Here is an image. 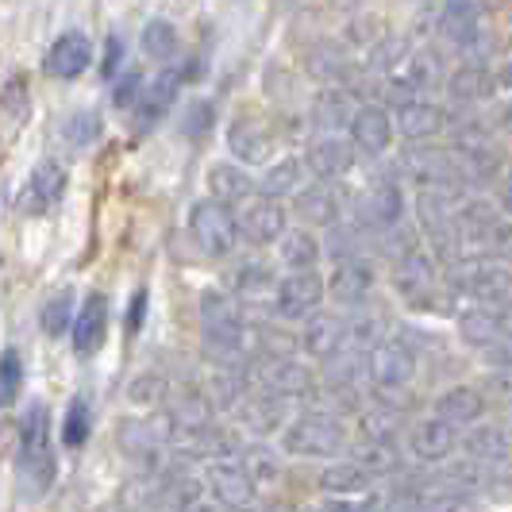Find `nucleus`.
I'll list each match as a JSON object with an SVG mask.
<instances>
[{
  "mask_svg": "<svg viewBox=\"0 0 512 512\" xmlns=\"http://www.w3.org/2000/svg\"><path fill=\"white\" fill-rule=\"evenodd\" d=\"M370 482H374V474L359 462H335L320 474L324 493H362V489H370Z\"/></svg>",
  "mask_w": 512,
  "mask_h": 512,
  "instance_id": "nucleus-34",
  "label": "nucleus"
},
{
  "mask_svg": "<svg viewBox=\"0 0 512 512\" xmlns=\"http://www.w3.org/2000/svg\"><path fill=\"white\" fill-rule=\"evenodd\" d=\"M139 85H143V81H139V74H128L120 85H116V89H112V104H116V108H128V104H135V97H139Z\"/></svg>",
  "mask_w": 512,
  "mask_h": 512,
  "instance_id": "nucleus-49",
  "label": "nucleus"
},
{
  "mask_svg": "<svg viewBox=\"0 0 512 512\" xmlns=\"http://www.w3.org/2000/svg\"><path fill=\"white\" fill-rule=\"evenodd\" d=\"M39 324L47 335H66V328L74 324V289H58L39 312Z\"/></svg>",
  "mask_w": 512,
  "mask_h": 512,
  "instance_id": "nucleus-37",
  "label": "nucleus"
},
{
  "mask_svg": "<svg viewBox=\"0 0 512 512\" xmlns=\"http://www.w3.org/2000/svg\"><path fill=\"white\" fill-rule=\"evenodd\" d=\"M16 443H20V482H24L35 497L47 493L54 482V447H51V412L47 405H31L16 424Z\"/></svg>",
  "mask_w": 512,
  "mask_h": 512,
  "instance_id": "nucleus-1",
  "label": "nucleus"
},
{
  "mask_svg": "<svg viewBox=\"0 0 512 512\" xmlns=\"http://www.w3.org/2000/svg\"><path fill=\"white\" fill-rule=\"evenodd\" d=\"M405 216V197L393 181H374L359 201H355V224L370 231H385V228H397Z\"/></svg>",
  "mask_w": 512,
  "mask_h": 512,
  "instance_id": "nucleus-13",
  "label": "nucleus"
},
{
  "mask_svg": "<svg viewBox=\"0 0 512 512\" xmlns=\"http://www.w3.org/2000/svg\"><path fill=\"white\" fill-rule=\"evenodd\" d=\"M347 343H351V328L343 324V316H332V312H308L305 316L301 347L312 359H332Z\"/></svg>",
  "mask_w": 512,
  "mask_h": 512,
  "instance_id": "nucleus-16",
  "label": "nucleus"
},
{
  "mask_svg": "<svg viewBox=\"0 0 512 512\" xmlns=\"http://www.w3.org/2000/svg\"><path fill=\"white\" fill-rule=\"evenodd\" d=\"M247 470H251V478H274V474H278V462H274V455H270V451H266V447H251V451H247Z\"/></svg>",
  "mask_w": 512,
  "mask_h": 512,
  "instance_id": "nucleus-47",
  "label": "nucleus"
},
{
  "mask_svg": "<svg viewBox=\"0 0 512 512\" xmlns=\"http://www.w3.org/2000/svg\"><path fill=\"white\" fill-rule=\"evenodd\" d=\"M205 482H208V489H212V497H216L220 505H228V509H247V505L255 501L258 482L251 478L247 462L239 459V455H212Z\"/></svg>",
  "mask_w": 512,
  "mask_h": 512,
  "instance_id": "nucleus-8",
  "label": "nucleus"
},
{
  "mask_svg": "<svg viewBox=\"0 0 512 512\" xmlns=\"http://www.w3.org/2000/svg\"><path fill=\"white\" fill-rule=\"evenodd\" d=\"M497 120H501L505 128H512V101H509V104H501V108H497Z\"/></svg>",
  "mask_w": 512,
  "mask_h": 512,
  "instance_id": "nucleus-55",
  "label": "nucleus"
},
{
  "mask_svg": "<svg viewBox=\"0 0 512 512\" xmlns=\"http://www.w3.org/2000/svg\"><path fill=\"white\" fill-rule=\"evenodd\" d=\"M66 193V166L54 162V158H43L31 174H27L24 189H20V212L24 216H47Z\"/></svg>",
  "mask_w": 512,
  "mask_h": 512,
  "instance_id": "nucleus-10",
  "label": "nucleus"
},
{
  "mask_svg": "<svg viewBox=\"0 0 512 512\" xmlns=\"http://www.w3.org/2000/svg\"><path fill=\"white\" fill-rule=\"evenodd\" d=\"M89 62H93V43H89V35H81V31H66V35H58L54 39V47L47 51V62H43V70L58 81H74L89 70Z\"/></svg>",
  "mask_w": 512,
  "mask_h": 512,
  "instance_id": "nucleus-15",
  "label": "nucleus"
},
{
  "mask_svg": "<svg viewBox=\"0 0 512 512\" xmlns=\"http://www.w3.org/2000/svg\"><path fill=\"white\" fill-rule=\"evenodd\" d=\"M143 51L154 62H170L178 54V31L166 20H151V24L143 27Z\"/></svg>",
  "mask_w": 512,
  "mask_h": 512,
  "instance_id": "nucleus-38",
  "label": "nucleus"
},
{
  "mask_svg": "<svg viewBox=\"0 0 512 512\" xmlns=\"http://www.w3.org/2000/svg\"><path fill=\"white\" fill-rule=\"evenodd\" d=\"M493 81H497L501 89H509V93H512V51L505 54V62H501V70H497V77H493Z\"/></svg>",
  "mask_w": 512,
  "mask_h": 512,
  "instance_id": "nucleus-53",
  "label": "nucleus"
},
{
  "mask_svg": "<svg viewBox=\"0 0 512 512\" xmlns=\"http://www.w3.org/2000/svg\"><path fill=\"white\" fill-rule=\"evenodd\" d=\"M455 451V424H447L443 416L420 420L409 428V455L416 462H443Z\"/></svg>",
  "mask_w": 512,
  "mask_h": 512,
  "instance_id": "nucleus-19",
  "label": "nucleus"
},
{
  "mask_svg": "<svg viewBox=\"0 0 512 512\" xmlns=\"http://www.w3.org/2000/svg\"><path fill=\"white\" fill-rule=\"evenodd\" d=\"M228 147L235 151V158H243V162H266V151H270V131L262 120L255 116H243V120H235L228 131Z\"/></svg>",
  "mask_w": 512,
  "mask_h": 512,
  "instance_id": "nucleus-27",
  "label": "nucleus"
},
{
  "mask_svg": "<svg viewBox=\"0 0 512 512\" xmlns=\"http://www.w3.org/2000/svg\"><path fill=\"white\" fill-rule=\"evenodd\" d=\"M393 285H397V293H401L412 308L436 305L439 301L436 258L424 255L420 247H412L409 255H401L397 262H393Z\"/></svg>",
  "mask_w": 512,
  "mask_h": 512,
  "instance_id": "nucleus-7",
  "label": "nucleus"
},
{
  "mask_svg": "<svg viewBox=\"0 0 512 512\" xmlns=\"http://www.w3.org/2000/svg\"><path fill=\"white\" fill-rule=\"evenodd\" d=\"M20 389H24V359H20V351L8 347L0 355V409H8L20 397Z\"/></svg>",
  "mask_w": 512,
  "mask_h": 512,
  "instance_id": "nucleus-41",
  "label": "nucleus"
},
{
  "mask_svg": "<svg viewBox=\"0 0 512 512\" xmlns=\"http://www.w3.org/2000/svg\"><path fill=\"white\" fill-rule=\"evenodd\" d=\"M447 274H451V278H447L451 289L462 293V297H470V301H505L512 289V278H509V270H505V262L489 255L459 258V262L447 266Z\"/></svg>",
  "mask_w": 512,
  "mask_h": 512,
  "instance_id": "nucleus-4",
  "label": "nucleus"
},
{
  "mask_svg": "<svg viewBox=\"0 0 512 512\" xmlns=\"http://www.w3.org/2000/svg\"><path fill=\"white\" fill-rule=\"evenodd\" d=\"M239 208V235L247 239V243H255V247H266V243H278L285 231V212L278 205V197H266V193H255V197H247Z\"/></svg>",
  "mask_w": 512,
  "mask_h": 512,
  "instance_id": "nucleus-11",
  "label": "nucleus"
},
{
  "mask_svg": "<svg viewBox=\"0 0 512 512\" xmlns=\"http://www.w3.org/2000/svg\"><path fill=\"white\" fill-rule=\"evenodd\" d=\"M282 262L289 270H312L320 262V239L312 231H282Z\"/></svg>",
  "mask_w": 512,
  "mask_h": 512,
  "instance_id": "nucleus-33",
  "label": "nucleus"
},
{
  "mask_svg": "<svg viewBox=\"0 0 512 512\" xmlns=\"http://www.w3.org/2000/svg\"><path fill=\"white\" fill-rule=\"evenodd\" d=\"M459 212H462V201L451 193V185H424L420 197H416L420 228L432 235V243H439V251H447L451 243L462 239Z\"/></svg>",
  "mask_w": 512,
  "mask_h": 512,
  "instance_id": "nucleus-6",
  "label": "nucleus"
},
{
  "mask_svg": "<svg viewBox=\"0 0 512 512\" xmlns=\"http://www.w3.org/2000/svg\"><path fill=\"white\" fill-rule=\"evenodd\" d=\"M366 374L382 393L405 389L412 382V374H416V355L401 339H378L370 347V355H366Z\"/></svg>",
  "mask_w": 512,
  "mask_h": 512,
  "instance_id": "nucleus-9",
  "label": "nucleus"
},
{
  "mask_svg": "<svg viewBox=\"0 0 512 512\" xmlns=\"http://www.w3.org/2000/svg\"><path fill=\"white\" fill-rule=\"evenodd\" d=\"M297 178H301V162L285 158L278 166H270V174L262 181V193L266 197H289V193H297Z\"/></svg>",
  "mask_w": 512,
  "mask_h": 512,
  "instance_id": "nucleus-42",
  "label": "nucleus"
},
{
  "mask_svg": "<svg viewBox=\"0 0 512 512\" xmlns=\"http://www.w3.org/2000/svg\"><path fill=\"white\" fill-rule=\"evenodd\" d=\"M324 293H328V285L320 282L312 270H293L274 289V308H278V316H285V320H301V316L320 308Z\"/></svg>",
  "mask_w": 512,
  "mask_h": 512,
  "instance_id": "nucleus-14",
  "label": "nucleus"
},
{
  "mask_svg": "<svg viewBox=\"0 0 512 512\" xmlns=\"http://www.w3.org/2000/svg\"><path fill=\"white\" fill-rule=\"evenodd\" d=\"M208 193L216 197V201H224V205H243L247 197H255L258 185L239 166H228V162H220V166H212L208 170Z\"/></svg>",
  "mask_w": 512,
  "mask_h": 512,
  "instance_id": "nucleus-28",
  "label": "nucleus"
},
{
  "mask_svg": "<svg viewBox=\"0 0 512 512\" xmlns=\"http://www.w3.org/2000/svg\"><path fill=\"white\" fill-rule=\"evenodd\" d=\"M482 412H486V397H482L474 385H455V389H447L436 401V416H443V420L455 424V428L478 424Z\"/></svg>",
  "mask_w": 512,
  "mask_h": 512,
  "instance_id": "nucleus-26",
  "label": "nucleus"
},
{
  "mask_svg": "<svg viewBox=\"0 0 512 512\" xmlns=\"http://www.w3.org/2000/svg\"><path fill=\"white\" fill-rule=\"evenodd\" d=\"M370 289H374V270H370V262H362V255L343 258L335 266L332 282H328L335 305H362L370 297Z\"/></svg>",
  "mask_w": 512,
  "mask_h": 512,
  "instance_id": "nucleus-23",
  "label": "nucleus"
},
{
  "mask_svg": "<svg viewBox=\"0 0 512 512\" xmlns=\"http://www.w3.org/2000/svg\"><path fill=\"white\" fill-rule=\"evenodd\" d=\"M189 235L208 258H224L239 247V220L231 205L208 197V201H197L189 212Z\"/></svg>",
  "mask_w": 512,
  "mask_h": 512,
  "instance_id": "nucleus-5",
  "label": "nucleus"
},
{
  "mask_svg": "<svg viewBox=\"0 0 512 512\" xmlns=\"http://www.w3.org/2000/svg\"><path fill=\"white\" fill-rule=\"evenodd\" d=\"M393 120H397V131L412 139V143H420V139H436L439 131L447 128V116H443V108L432 101H405L397 104V112H393Z\"/></svg>",
  "mask_w": 512,
  "mask_h": 512,
  "instance_id": "nucleus-24",
  "label": "nucleus"
},
{
  "mask_svg": "<svg viewBox=\"0 0 512 512\" xmlns=\"http://www.w3.org/2000/svg\"><path fill=\"white\" fill-rule=\"evenodd\" d=\"M124 62V39L120 35H108V47H104V66H101V74L104 77H112L116 74V66Z\"/></svg>",
  "mask_w": 512,
  "mask_h": 512,
  "instance_id": "nucleus-50",
  "label": "nucleus"
},
{
  "mask_svg": "<svg viewBox=\"0 0 512 512\" xmlns=\"http://www.w3.org/2000/svg\"><path fill=\"white\" fill-rule=\"evenodd\" d=\"M355 462L366 466L374 478H378V474H393V470H397V439H366L362 436V447L355 451Z\"/></svg>",
  "mask_w": 512,
  "mask_h": 512,
  "instance_id": "nucleus-35",
  "label": "nucleus"
},
{
  "mask_svg": "<svg viewBox=\"0 0 512 512\" xmlns=\"http://www.w3.org/2000/svg\"><path fill=\"white\" fill-rule=\"evenodd\" d=\"M474 243H482V255L509 262L512 258V220H497V216H493L486 228L478 231Z\"/></svg>",
  "mask_w": 512,
  "mask_h": 512,
  "instance_id": "nucleus-40",
  "label": "nucleus"
},
{
  "mask_svg": "<svg viewBox=\"0 0 512 512\" xmlns=\"http://www.w3.org/2000/svg\"><path fill=\"white\" fill-rule=\"evenodd\" d=\"M262 382H266L270 393H278V397H301L308 389V374L305 366L293 362V355H285V359H266Z\"/></svg>",
  "mask_w": 512,
  "mask_h": 512,
  "instance_id": "nucleus-30",
  "label": "nucleus"
},
{
  "mask_svg": "<svg viewBox=\"0 0 512 512\" xmlns=\"http://www.w3.org/2000/svg\"><path fill=\"white\" fill-rule=\"evenodd\" d=\"M493 85L497 81H493L489 70H482V66H462L447 81V93H451V101L459 104H478L486 101V97H493Z\"/></svg>",
  "mask_w": 512,
  "mask_h": 512,
  "instance_id": "nucleus-31",
  "label": "nucleus"
},
{
  "mask_svg": "<svg viewBox=\"0 0 512 512\" xmlns=\"http://www.w3.org/2000/svg\"><path fill=\"white\" fill-rule=\"evenodd\" d=\"M89 428H93V409H89L85 397H74L70 409H66V420H62V443L66 447H85Z\"/></svg>",
  "mask_w": 512,
  "mask_h": 512,
  "instance_id": "nucleus-39",
  "label": "nucleus"
},
{
  "mask_svg": "<svg viewBox=\"0 0 512 512\" xmlns=\"http://www.w3.org/2000/svg\"><path fill=\"white\" fill-rule=\"evenodd\" d=\"M482 355H486V366L493 374H512V339L489 343V347H482Z\"/></svg>",
  "mask_w": 512,
  "mask_h": 512,
  "instance_id": "nucleus-46",
  "label": "nucleus"
},
{
  "mask_svg": "<svg viewBox=\"0 0 512 512\" xmlns=\"http://www.w3.org/2000/svg\"><path fill=\"white\" fill-rule=\"evenodd\" d=\"M74 351L77 355H97L104 347V335H108V301L104 293H89L85 305L77 308L74 316Z\"/></svg>",
  "mask_w": 512,
  "mask_h": 512,
  "instance_id": "nucleus-20",
  "label": "nucleus"
},
{
  "mask_svg": "<svg viewBox=\"0 0 512 512\" xmlns=\"http://www.w3.org/2000/svg\"><path fill=\"white\" fill-rule=\"evenodd\" d=\"M228 282L239 297H262V293L274 289V274H270V266H262V262H239V266L231 270Z\"/></svg>",
  "mask_w": 512,
  "mask_h": 512,
  "instance_id": "nucleus-36",
  "label": "nucleus"
},
{
  "mask_svg": "<svg viewBox=\"0 0 512 512\" xmlns=\"http://www.w3.org/2000/svg\"><path fill=\"white\" fill-rule=\"evenodd\" d=\"M505 301H478L459 316V335L470 347H489L512 339V308H501Z\"/></svg>",
  "mask_w": 512,
  "mask_h": 512,
  "instance_id": "nucleus-12",
  "label": "nucleus"
},
{
  "mask_svg": "<svg viewBox=\"0 0 512 512\" xmlns=\"http://www.w3.org/2000/svg\"><path fill=\"white\" fill-rule=\"evenodd\" d=\"M401 170L412 181H420V185H459L462 181L455 151H432V147L424 151V147H416V151H405Z\"/></svg>",
  "mask_w": 512,
  "mask_h": 512,
  "instance_id": "nucleus-18",
  "label": "nucleus"
},
{
  "mask_svg": "<svg viewBox=\"0 0 512 512\" xmlns=\"http://www.w3.org/2000/svg\"><path fill=\"white\" fill-rule=\"evenodd\" d=\"M405 424V416H397V412H370V416H362V436L366 439H397V428Z\"/></svg>",
  "mask_w": 512,
  "mask_h": 512,
  "instance_id": "nucleus-44",
  "label": "nucleus"
},
{
  "mask_svg": "<svg viewBox=\"0 0 512 512\" xmlns=\"http://www.w3.org/2000/svg\"><path fill=\"white\" fill-rule=\"evenodd\" d=\"M439 24H443V35L455 47H462V51H474L482 43V35H486V27H482V4L478 0H443Z\"/></svg>",
  "mask_w": 512,
  "mask_h": 512,
  "instance_id": "nucleus-17",
  "label": "nucleus"
},
{
  "mask_svg": "<svg viewBox=\"0 0 512 512\" xmlns=\"http://www.w3.org/2000/svg\"><path fill=\"white\" fill-rule=\"evenodd\" d=\"M293 208L301 212V220H308V224L332 228L335 220H339V201H335V193L324 181L320 185H308V189H297L293 193Z\"/></svg>",
  "mask_w": 512,
  "mask_h": 512,
  "instance_id": "nucleus-29",
  "label": "nucleus"
},
{
  "mask_svg": "<svg viewBox=\"0 0 512 512\" xmlns=\"http://www.w3.org/2000/svg\"><path fill=\"white\" fill-rule=\"evenodd\" d=\"M308 170L320 181H335L343 178L355 162V143L351 139H339V135H320L305 154Z\"/></svg>",
  "mask_w": 512,
  "mask_h": 512,
  "instance_id": "nucleus-21",
  "label": "nucleus"
},
{
  "mask_svg": "<svg viewBox=\"0 0 512 512\" xmlns=\"http://www.w3.org/2000/svg\"><path fill=\"white\" fill-rule=\"evenodd\" d=\"M201 332H205V347L220 362H235L243 355V308L235 297L220 293V289H208L201 293Z\"/></svg>",
  "mask_w": 512,
  "mask_h": 512,
  "instance_id": "nucleus-2",
  "label": "nucleus"
},
{
  "mask_svg": "<svg viewBox=\"0 0 512 512\" xmlns=\"http://www.w3.org/2000/svg\"><path fill=\"white\" fill-rule=\"evenodd\" d=\"M466 455L470 459H482L489 462V466H497V462H509V451H512V443H509V432L505 428H493V424H486V428H474L470 436H466Z\"/></svg>",
  "mask_w": 512,
  "mask_h": 512,
  "instance_id": "nucleus-32",
  "label": "nucleus"
},
{
  "mask_svg": "<svg viewBox=\"0 0 512 512\" xmlns=\"http://www.w3.org/2000/svg\"><path fill=\"white\" fill-rule=\"evenodd\" d=\"M143 312H147V289H139V293H135V301H131V312H128V328H131V332H139V324H143Z\"/></svg>",
  "mask_w": 512,
  "mask_h": 512,
  "instance_id": "nucleus-51",
  "label": "nucleus"
},
{
  "mask_svg": "<svg viewBox=\"0 0 512 512\" xmlns=\"http://www.w3.org/2000/svg\"><path fill=\"white\" fill-rule=\"evenodd\" d=\"M505 486L512 489V455H509V474H505Z\"/></svg>",
  "mask_w": 512,
  "mask_h": 512,
  "instance_id": "nucleus-56",
  "label": "nucleus"
},
{
  "mask_svg": "<svg viewBox=\"0 0 512 512\" xmlns=\"http://www.w3.org/2000/svg\"><path fill=\"white\" fill-rule=\"evenodd\" d=\"M0 104L12 112V116H27V81L20 74H12L4 85H0Z\"/></svg>",
  "mask_w": 512,
  "mask_h": 512,
  "instance_id": "nucleus-45",
  "label": "nucleus"
},
{
  "mask_svg": "<svg viewBox=\"0 0 512 512\" xmlns=\"http://www.w3.org/2000/svg\"><path fill=\"white\" fill-rule=\"evenodd\" d=\"M178 89H181L178 70H162L147 89H139V128H154L170 112V104L178 101Z\"/></svg>",
  "mask_w": 512,
  "mask_h": 512,
  "instance_id": "nucleus-25",
  "label": "nucleus"
},
{
  "mask_svg": "<svg viewBox=\"0 0 512 512\" xmlns=\"http://www.w3.org/2000/svg\"><path fill=\"white\" fill-rule=\"evenodd\" d=\"M162 389H166V385H162V378H139V382L131 385V401H135V405L158 401V397H162Z\"/></svg>",
  "mask_w": 512,
  "mask_h": 512,
  "instance_id": "nucleus-48",
  "label": "nucleus"
},
{
  "mask_svg": "<svg viewBox=\"0 0 512 512\" xmlns=\"http://www.w3.org/2000/svg\"><path fill=\"white\" fill-rule=\"evenodd\" d=\"M205 112H208V104H193V112H189L193 120L185 124V131H189V135H201V131H205V128H212V120H201Z\"/></svg>",
  "mask_w": 512,
  "mask_h": 512,
  "instance_id": "nucleus-52",
  "label": "nucleus"
},
{
  "mask_svg": "<svg viewBox=\"0 0 512 512\" xmlns=\"http://www.w3.org/2000/svg\"><path fill=\"white\" fill-rule=\"evenodd\" d=\"M497 197H501V208L512 216V174H505V181H501V193H497Z\"/></svg>",
  "mask_w": 512,
  "mask_h": 512,
  "instance_id": "nucleus-54",
  "label": "nucleus"
},
{
  "mask_svg": "<svg viewBox=\"0 0 512 512\" xmlns=\"http://www.w3.org/2000/svg\"><path fill=\"white\" fill-rule=\"evenodd\" d=\"M389 139H393V120L389 112L378 104H362L351 112V143L362 154H382L389 151Z\"/></svg>",
  "mask_w": 512,
  "mask_h": 512,
  "instance_id": "nucleus-22",
  "label": "nucleus"
},
{
  "mask_svg": "<svg viewBox=\"0 0 512 512\" xmlns=\"http://www.w3.org/2000/svg\"><path fill=\"white\" fill-rule=\"evenodd\" d=\"M282 443L289 455H301V459H332L339 451H347V428L328 412H305L285 428Z\"/></svg>",
  "mask_w": 512,
  "mask_h": 512,
  "instance_id": "nucleus-3",
  "label": "nucleus"
},
{
  "mask_svg": "<svg viewBox=\"0 0 512 512\" xmlns=\"http://www.w3.org/2000/svg\"><path fill=\"white\" fill-rule=\"evenodd\" d=\"M97 135H101V120H97V112H74V116L62 124V139H66V143H74V147H89V143H97Z\"/></svg>",
  "mask_w": 512,
  "mask_h": 512,
  "instance_id": "nucleus-43",
  "label": "nucleus"
},
{
  "mask_svg": "<svg viewBox=\"0 0 512 512\" xmlns=\"http://www.w3.org/2000/svg\"><path fill=\"white\" fill-rule=\"evenodd\" d=\"M505 16H509V20H512V0H509V4H505Z\"/></svg>",
  "mask_w": 512,
  "mask_h": 512,
  "instance_id": "nucleus-57",
  "label": "nucleus"
}]
</instances>
